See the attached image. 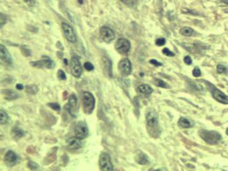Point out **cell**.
Here are the masks:
<instances>
[{
	"label": "cell",
	"instance_id": "1",
	"mask_svg": "<svg viewBox=\"0 0 228 171\" xmlns=\"http://www.w3.org/2000/svg\"><path fill=\"white\" fill-rule=\"evenodd\" d=\"M199 135L205 142L209 144H216L222 139L220 133L216 131H208L202 129L199 131Z\"/></svg>",
	"mask_w": 228,
	"mask_h": 171
},
{
	"label": "cell",
	"instance_id": "2",
	"mask_svg": "<svg viewBox=\"0 0 228 171\" xmlns=\"http://www.w3.org/2000/svg\"><path fill=\"white\" fill-rule=\"evenodd\" d=\"M202 82L206 83L208 86V89L213 96V97L218 101L219 103H224V104H228V96L225 95L223 91H221L220 90H219L214 85H213L212 83L207 81V80H202Z\"/></svg>",
	"mask_w": 228,
	"mask_h": 171
},
{
	"label": "cell",
	"instance_id": "3",
	"mask_svg": "<svg viewBox=\"0 0 228 171\" xmlns=\"http://www.w3.org/2000/svg\"><path fill=\"white\" fill-rule=\"evenodd\" d=\"M82 99H83V106L85 112L86 114H91L94 109L95 106L94 96L89 91H84L82 93Z\"/></svg>",
	"mask_w": 228,
	"mask_h": 171
},
{
	"label": "cell",
	"instance_id": "4",
	"mask_svg": "<svg viewBox=\"0 0 228 171\" xmlns=\"http://www.w3.org/2000/svg\"><path fill=\"white\" fill-rule=\"evenodd\" d=\"M99 167L101 170H104V171H112L113 168V164L111 162L110 157L108 156V154L102 152L100 155L99 157Z\"/></svg>",
	"mask_w": 228,
	"mask_h": 171
},
{
	"label": "cell",
	"instance_id": "5",
	"mask_svg": "<svg viewBox=\"0 0 228 171\" xmlns=\"http://www.w3.org/2000/svg\"><path fill=\"white\" fill-rule=\"evenodd\" d=\"M71 72L72 74L76 78H79L82 74L81 63L77 56H73L71 58Z\"/></svg>",
	"mask_w": 228,
	"mask_h": 171
},
{
	"label": "cell",
	"instance_id": "6",
	"mask_svg": "<svg viewBox=\"0 0 228 171\" xmlns=\"http://www.w3.org/2000/svg\"><path fill=\"white\" fill-rule=\"evenodd\" d=\"M61 27H62V30H63V32H64V35H65L66 38L71 43L76 42L77 36H76V33H75L73 28L69 24H67L66 22H62L61 23Z\"/></svg>",
	"mask_w": 228,
	"mask_h": 171
},
{
	"label": "cell",
	"instance_id": "7",
	"mask_svg": "<svg viewBox=\"0 0 228 171\" xmlns=\"http://www.w3.org/2000/svg\"><path fill=\"white\" fill-rule=\"evenodd\" d=\"M130 48H131V44H130L129 40L123 38H120L116 41L115 49L117 50V51L119 53L126 54L130 50Z\"/></svg>",
	"mask_w": 228,
	"mask_h": 171
},
{
	"label": "cell",
	"instance_id": "8",
	"mask_svg": "<svg viewBox=\"0 0 228 171\" xmlns=\"http://www.w3.org/2000/svg\"><path fill=\"white\" fill-rule=\"evenodd\" d=\"M31 64L33 67H37V68H53L55 67V62L54 61L50 58L49 56H43L41 58V60L39 61H36V62H31Z\"/></svg>",
	"mask_w": 228,
	"mask_h": 171
},
{
	"label": "cell",
	"instance_id": "9",
	"mask_svg": "<svg viewBox=\"0 0 228 171\" xmlns=\"http://www.w3.org/2000/svg\"><path fill=\"white\" fill-rule=\"evenodd\" d=\"M74 133L75 136L79 138V139H85L88 136L89 134V131H88V127L87 125L85 124V122L84 121H79L77 123L75 129H74Z\"/></svg>",
	"mask_w": 228,
	"mask_h": 171
},
{
	"label": "cell",
	"instance_id": "10",
	"mask_svg": "<svg viewBox=\"0 0 228 171\" xmlns=\"http://www.w3.org/2000/svg\"><path fill=\"white\" fill-rule=\"evenodd\" d=\"M119 70L123 76H128L132 73V64L129 59L124 58L120 61L118 64Z\"/></svg>",
	"mask_w": 228,
	"mask_h": 171
},
{
	"label": "cell",
	"instance_id": "11",
	"mask_svg": "<svg viewBox=\"0 0 228 171\" xmlns=\"http://www.w3.org/2000/svg\"><path fill=\"white\" fill-rule=\"evenodd\" d=\"M100 36L102 38V39L106 42V43H109L111 41H113L115 38L114 32L112 31V29H110L108 27H102L100 29Z\"/></svg>",
	"mask_w": 228,
	"mask_h": 171
},
{
	"label": "cell",
	"instance_id": "12",
	"mask_svg": "<svg viewBox=\"0 0 228 171\" xmlns=\"http://www.w3.org/2000/svg\"><path fill=\"white\" fill-rule=\"evenodd\" d=\"M146 122L149 127H154L158 125V115L155 109H150L146 114Z\"/></svg>",
	"mask_w": 228,
	"mask_h": 171
},
{
	"label": "cell",
	"instance_id": "13",
	"mask_svg": "<svg viewBox=\"0 0 228 171\" xmlns=\"http://www.w3.org/2000/svg\"><path fill=\"white\" fill-rule=\"evenodd\" d=\"M18 156L17 155L12 151V150H8L4 156V161H5V163L8 165V166H14L15 165L17 162H18Z\"/></svg>",
	"mask_w": 228,
	"mask_h": 171
},
{
	"label": "cell",
	"instance_id": "14",
	"mask_svg": "<svg viewBox=\"0 0 228 171\" xmlns=\"http://www.w3.org/2000/svg\"><path fill=\"white\" fill-rule=\"evenodd\" d=\"M0 56H1V60L3 62L7 64L12 63V57L3 44H0Z\"/></svg>",
	"mask_w": 228,
	"mask_h": 171
},
{
	"label": "cell",
	"instance_id": "15",
	"mask_svg": "<svg viewBox=\"0 0 228 171\" xmlns=\"http://www.w3.org/2000/svg\"><path fill=\"white\" fill-rule=\"evenodd\" d=\"M67 144L68 148L73 149V150H76V149H79V148L81 147V145H82V139H79V138H78L76 136L75 137H72V138L67 139Z\"/></svg>",
	"mask_w": 228,
	"mask_h": 171
},
{
	"label": "cell",
	"instance_id": "16",
	"mask_svg": "<svg viewBox=\"0 0 228 171\" xmlns=\"http://www.w3.org/2000/svg\"><path fill=\"white\" fill-rule=\"evenodd\" d=\"M68 110L70 112L71 115H74L73 113L75 112V110L77 109V106H78V100H77V97L74 94H71L68 97Z\"/></svg>",
	"mask_w": 228,
	"mask_h": 171
},
{
	"label": "cell",
	"instance_id": "17",
	"mask_svg": "<svg viewBox=\"0 0 228 171\" xmlns=\"http://www.w3.org/2000/svg\"><path fill=\"white\" fill-rule=\"evenodd\" d=\"M102 69L104 71V73L108 76V77H112V62L111 61L103 56L102 59Z\"/></svg>",
	"mask_w": 228,
	"mask_h": 171
},
{
	"label": "cell",
	"instance_id": "18",
	"mask_svg": "<svg viewBox=\"0 0 228 171\" xmlns=\"http://www.w3.org/2000/svg\"><path fill=\"white\" fill-rule=\"evenodd\" d=\"M137 92L142 94V95H144V96H148V95H150L152 92H153V88L150 87L149 85L147 84H142L140 85L138 87H137Z\"/></svg>",
	"mask_w": 228,
	"mask_h": 171
},
{
	"label": "cell",
	"instance_id": "19",
	"mask_svg": "<svg viewBox=\"0 0 228 171\" xmlns=\"http://www.w3.org/2000/svg\"><path fill=\"white\" fill-rule=\"evenodd\" d=\"M2 93H3L4 98L7 99V100H15V99H16L19 97V95L15 91H14L12 90H9V89L3 90L2 91Z\"/></svg>",
	"mask_w": 228,
	"mask_h": 171
},
{
	"label": "cell",
	"instance_id": "20",
	"mask_svg": "<svg viewBox=\"0 0 228 171\" xmlns=\"http://www.w3.org/2000/svg\"><path fill=\"white\" fill-rule=\"evenodd\" d=\"M178 125L181 127V128H190L193 126V122L190 121L189 119L184 118V117H180L178 121Z\"/></svg>",
	"mask_w": 228,
	"mask_h": 171
},
{
	"label": "cell",
	"instance_id": "21",
	"mask_svg": "<svg viewBox=\"0 0 228 171\" xmlns=\"http://www.w3.org/2000/svg\"><path fill=\"white\" fill-rule=\"evenodd\" d=\"M11 133H12V136H13L15 139H20V138H22V137L24 136V134H25L24 131H23L21 128L18 127H14L12 128V130H11Z\"/></svg>",
	"mask_w": 228,
	"mask_h": 171
},
{
	"label": "cell",
	"instance_id": "22",
	"mask_svg": "<svg viewBox=\"0 0 228 171\" xmlns=\"http://www.w3.org/2000/svg\"><path fill=\"white\" fill-rule=\"evenodd\" d=\"M136 160L141 165H146V164L149 163V159H148V157L143 153L137 154V156H136Z\"/></svg>",
	"mask_w": 228,
	"mask_h": 171
},
{
	"label": "cell",
	"instance_id": "23",
	"mask_svg": "<svg viewBox=\"0 0 228 171\" xmlns=\"http://www.w3.org/2000/svg\"><path fill=\"white\" fill-rule=\"evenodd\" d=\"M194 32V30L191 28V27H182L180 30H179V33L183 36H185V37H190L193 34Z\"/></svg>",
	"mask_w": 228,
	"mask_h": 171
},
{
	"label": "cell",
	"instance_id": "24",
	"mask_svg": "<svg viewBox=\"0 0 228 171\" xmlns=\"http://www.w3.org/2000/svg\"><path fill=\"white\" fill-rule=\"evenodd\" d=\"M216 70L219 74H228V66L224 63H219L216 67Z\"/></svg>",
	"mask_w": 228,
	"mask_h": 171
},
{
	"label": "cell",
	"instance_id": "25",
	"mask_svg": "<svg viewBox=\"0 0 228 171\" xmlns=\"http://www.w3.org/2000/svg\"><path fill=\"white\" fill-rule=\"evenodd\" d=\"M9 121V117L7 115V113H5L3 109L0 110V124L3 125L7 122Z\"/></svg>",
	"mask_w": 228,
	"mask_h": 171
},
{
	"label": "cell",
	"instance_id": "26",
	"mask_svg": "<svg viewBox=\"0 0 228 171\" xmlns=\"http://www.w3.org/2000/svg\"><path fill=\"white\" fill-rule=\"evenodd\" d=\"M154 83L155 85L161 87V88H170V85L167 83H166L165 81H163L162 80H160V79H155L154 80Z\"/></svg>",
	"mask_w": 228,
	"mask_h": 171
},
{
	"label": "cell",
	"instance_id": "27",
	"mask_svg": "<svg viewBox=\"0 0 228 171\" xmlns=\"http://www.w3.org/2000/svg\"><path fill=\"white\" fill-rule=\"evenodd\" d=\"M26 91L31 94H34L38 91V87L36 85H27L26 86Z\"/></svg>",
	"mask_w": 228,
	"mask_h": 171
},
{
	"label": "cell",
	"instance_id": "28",
	"mask_svg": "<svg viewBox=\"0 0 228 171\" xmlns=\"http://www.w3.org/2000/svg\"><path fill=\"white\" fill-rule=\"evenodd\" d=\"M57 77H58L59 80H66V74H65L64 71L61 70V69H59V70H58V73H57Z\"/></svg>",
	"mask_w": 228,
	"mask_h": 171
},
{
	"label": "cell",
	"instance_id": "29",
	"mask_svg": "<svg viewBox=\"0 0 228 171\" xmlns=\"http://www.w3.org/2000/svg\"><path fill=\"white\" fill-rule=\"evenodd\" d=\"M162 53H163L164 55L167 56H174V53H173L172 51H171L168 48H164V49L162 50Z\"/></svg>",
	"mask_w": 228,
	"mask_h": 171
},
{
	"label": "cell",
	"instance_id": "30",
	"mask_svg": "<svg viewBox=\"0 0 228 171\" xmlns=\"http://www.w3.org/2000/svg\"><path fill=\"white\" fill-rule=\"evenodd\" d=\"M84 67H85V68L87 71H92V70L94 69V66H93L91 62H85V63H84Z\"/></svg>",
	"mask_w": 228,
	"mask_h": 171
},
{
	"label": "cell",
	"instance_id": "31",
	"mask_svg": "<svg viewBox=\"0 0 228 171\" xmlns=\"http://www.w3.org/2000/svg\"><path fill=\"white\" fill-rule=\"evenodd\" d=\"M48 106H49V107H50L52 109H54V110H56V111L60 110V109H61L60 105H59L58 103H50L48 104Z\"/></svg>",
	"mask_w": 228,
	"mask_h": 171
},
{
	"label": "cell",
	"instance_id": "32",
	"mask_svg": "<svg viewBox=\"0 0 228 171\" xmlns=\"http://www.w3.org/2000/svg\"><path fill=\"white\" fill-rule=\"evenodd\" d=\"M165 43H166V39L164 38H158L155 40V44L158 46H161V45L165 44Z\"/></svg>",
	"mask_w": 228,
	"mask_h": 171
},
{
	"label": "cell",
	"instance_id": "33",
	"mask_svg": "<svg viewBox=\"0 0 228 171\" xmlns=\"http://www.w3.org/2000/svg\"><path fill=\"white\" fill-rule=\"evenodd\" d=\"M192 74L194 77H200L201 76V70L198 67H196L193 71H192Z\"/></svg>",
	"mask_w": 228,
	"mask_h": 171
},
{
	"label": "cell",
	"instance_id": "34",
	"mask_svg": "<svg viewBox=\"0 0 228 171\" xmlns=\"http://www.w3.org/2000/svg\"><path fill=\"white\" fill-rule=\"evenodd\" d=\"M28 167L30 168V169H38V165L33 162H28Z\"/></svg>",
	"mask_w": 228,
	"mask_h": 171
},
{
	"label": "cell",
	"instance_id": "35",
	"mask_svg": "<svg viewBox=\"0 0 228 171\" xmlns=\"http://www.w3.org/2000/svg\"><path fill=\"white\" fill-rule=\"evenodd\" d=\"M184 63H186V65H190L192 63V60L190 56H185L184 57Z\"/></svg>",
	"mask_w": 228,
	"mask_h": 171
},
{
	"label": "cell",
	"instance_id": "36",
	"mask_svg": "<svg viewBox=\"0 0 228 171\" xmlns=\"http://www.w3.org/2000/svg\"><path fill=\"white\" fill-rule=\"evenodd\" d=\"M182 12H183V13L190 14V15H199L197 12H196V11H194V10H191V9H184Z\"/></svg>",
	"mask_w": 228,
	"mask_h": 171
},
{
	"label": "cell",
	"instance_id": "37",
	"mask_svg": "<svg viewBox=\"0 0 228 171\" xmlns=\"http://www.w3.org/2000/svg\"><path fill=\"white\" fill-rule=\"evenodd\" d=\"M149 63H151V64H153V65H155V66H156V67H161V66H162V63H161V62H157V61L155 60V59L150 60V61H149Z\"/></svg>",
	"mask_w": 228,
	"mask_h": 171
},
{
	"label": "cell",
	"instance_id": "38",
	"mask_svg": "<svg viewBox=\"0 0 228 171\" xmlns=\"http://www.w3.org/2000/svg\"><path fill=\"white\" fill-rule=\"evenodd\" d=\"M121 2H123L124 3H126V4H128V5H130V4H132V3H133V0H120Z\"/></svg>",
	"mask_w": 228,
	"mask_h": 171
},
{
	"label": "cell",
	"instance_id": "39",
	"mask_svg": "<svg viewBox=\"0 0 228 171\" xmlns=\"http://www.w3.org/2000/svg\"><path fill=\"white\" fill-rule=\"evenodd\" d=\"M16 88H17L18 90H22V89L24 88V86H23L22 84H17V85H16Z\"/></svg>",
	"mask_w": 228,
	"mask_h": 171
},
{
	"label": "cell",
	"instance_id": "40",
	"mask_svg": "<svg viewBox=\"0 0 228 171\" xmlns=\"http://www.w3.org/2000/svg\"><path fill=\"white\" fill-rule=\"evenodd\" d=\"M23 1L26 2V3H29V4H32V5H33V3H34V2L32 0H23Z\"/></svg>",
	"mask_w": 228,
	"mask_h": 171
},
{
	"label": "cell",
	"instance_id": "41",
	"mask_svg": "<svg viewBox=\"0 0 228 171\" xmlns=\"http://www.w3.org/2000/svg\"><path fill=\"white\" fill-rule=\"evenodd\" d=\"M221 3H223L224 4H225V5H228V0H221L220 1Z\"/></svg>",
	"mask_w": 228,
	"mask_h": 171
},
{
	"label": "cell",
	"instance_id": "42",
	"mask_svg": "<svg viewBox=\"0 0 228 171\" xmlns=\"http://www.w3.org/2000/svg\"><path fill=\"white\" fill-rule=\"evenodd\" d=\"M78 2H79L80 4H82V3H83V0H78Z\"/></svg>",
	"mask_w": 228,
	"mask_h": 171
},
{
	"label": "cell",
	"instance_id": "43",
	"mask_svg": "<svg viewBox=\"0 0 228 171\" xmlns=\"http://www.w3.org/2000/svg\"><path fill=\"white\" fill-rule=\"evenodd\" d=\"M224 12H225V13H228V9H225Z\"/></svg>",
	"mask_w": 228,
	"mask_h": 171
}]
</instances>
